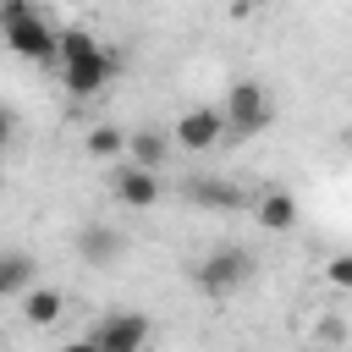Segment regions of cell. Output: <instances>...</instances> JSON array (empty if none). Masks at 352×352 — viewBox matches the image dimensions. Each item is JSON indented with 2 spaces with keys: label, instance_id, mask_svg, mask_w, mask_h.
<instances>
[{
  "label": "cell",
  "instance_id": "obj_1",
  "mask_svg": "<svg viewBox=\"0 0 352 352\" xmlns=\"http://www.w3.org/2000/svg\"><path fill=\"white\" fill-rule=\"evenodd\" d=\"M192 280H198V292L204 297H231V292H242L248 280H253V253L242 248V242H220V248H209L198 264H192Z\"/></svg>",
  "mask_w": 352,
  "mask_h": 352
},
{
  "label": "cell",
  "instance_id": "obj_2",
  "mask_svg": "<svg viewBox=\"0 0 352 352\" xmlns=\"http://www.w3.org/2000/svg\"><path fill=\"white\" fill-rule=\"evenodd\" d=\"M220 116H226V132H231V138H253V132H264V126L275 121V99H270V88H264V82L236 77V82L226 88Z\"/></svg>",
  "mask_w": 352,
  "mask_h": 352
},
{
  "label": "cell",
  "instance_id": "obj_3",
  "mask_svg": "<svg viewBox=\"0 0 352 352\" xmlns=\"http://www.w3.org/2000/svg\"><path fill=\"white\" fill-rule=\"evenodd\" d=\"M148 336H154V324H148V314H138V308H116V314H99V319L88 324L94 352H143Z\"/></svg>",
  "mask_w": 352,
  "mask_h": 352
},
{
  "label": "cell",
  "instance_id": "obj_4",
  "mask_svg": "<svg viewBox=\"0 0 352 352\" xmlns=\"http://www.w3.org/2000/svg\"><path fill=\"white\" fill-rule=\"evenodd\" d=\"M220 138H226V116H220L214 104H192V110H182L176 126H170V143L187 148V154H209Z\"/></svg>",
  "mask_w": 352,
  "mask_h": 352
},
{
  "label": "cell",
  "instance_id": "obj_5",
  "mask_svg": "<svg viewBox=\"0 0 352 352\" xmlns=\"http://www.w3.org/2000/svg\"><path fill=\"white\" fill-rule=\"evenodd\" d=\"M6 50L22 55V60H60V28H50L44 11H38L33 22H22V28L6 33Z\"/></svg>",
  "mask_w": 352,
  "mask_h": 352
},
{
  "label": "cell",
  "instance_id": "obj_6",
  "mask_svg": "<svg viewBox=\"0 0 352 352\" xmlns=\"http://www.w3.org/2000/svg\"><path fill=\"white\" fill-rule=\"evenodd\" d=\"M77 253H82L88 270H110V264L126 253V236H121L116 226H104V220H88V226L77 231Z\"/></svg>",
  "mask_w": 352,
  "mask_h": 352
},
{
  "label": "cell",
  "instance_id": "obj_7",
  "mask_svg": "<svg viewBox=\"0 0 352 352\" xmlns=\"http://www.w3.org/2000/svg\"><path fill=\"white\" fill-rule=\"evenodd\" d=\"M110 77H116V55H110V50H99V55H88V60H77V66L60 72V82H66L72 99H94Z\"/></svg>",
  "mask_w": 352,
  "mask_h": 352
},
{
  "label": "cell",
  "instance_id": "obj_8",
  "mask_svg": "<svg viewBox=\"0 0 352 352\" xmlns=\"http://www.w3.org/2000/svg\"><path fill=\"white\" fill-rule=\"evenodd\" d=\"M126 160H132V170H160L165 160H170V132H160V126H132L126 132Z\"/></svg>",
  "mask_w": 352,
  "mask_h": 352
},
{
  "label": "cell",
  "instance_id": "obj_9",
  "mask_svg": "<svg viewBox=\"0 0 352 352\" xmlns=\"http://www.w3.org/2000/svg\"><path fill=\"white\" fill-rule=\"evenodd\" d=\"M187 204H198V209H242L248 198H242V187L236 182H226V176H187Z\"/></svg>",
  "mask_w": 352,
  "mask_h": 352
},
{
  "label": "cell",
  "instance_id": "obj_10",
  "mask_svg": "<svg viewBox=\"0 0 352 352\" xmlns=\"http://www.w3.org/2000/svg\"><path fill=\"white\" fill-rule=\"evenodd\" d=\"M116 198L126 204V209H154L160 204V176H148V170H116Z\"/></svg>",
  "mask_w": 352,
  "mask_h": 352
},
{
  "label": "cell",
  "instance_id": "obj_11",
  "mask_svg": "<svg viewBox=\"0 0 352 352\" xmlns=\"http://www.w3.org/2000/svg\"><path fill=\"white\" fill-rule=\"evenodd\" d=\"M253 214H258V226L264 231H292L297 226V198L292 192H280V187H270V192H258V204H253Z\"/></svg>",
  "mask_w": 352,
  "mask_h": 352
},
{
  "label": "cell",
  "instance_id": "obj_12",
  "mask_svg": "<svg viewBox=\"0 0 352 352\" xmlns=\"http://www.w3.org/2000/svg\"><path fill=\"white\" fill-rule=\"evenodd\" d=\"M60 314H66V292H55V286H33V292L22 297V319H28L33 330L55 324Z\"/></svg>",
  "mask_w": 352,
  "mask_h": 352
},
{
  "label": "cell",
  "instance_id": "obj_13",
  "mask_svg": "<svg viewBox=\"0 0 352 352\" xmlns=\"http://www.w3.org/2000/svg\"><path fill=\"white\" fill-rule=\"evenodd\" d=\"M33 253H0V297H28L33 292Z\"/></svg>",
  "mask_w": 352,
  "mask_h": 352
},
{
  "label": "cell",
  "instance_id": "obj_14",
  "mask_svg": "<svg viewBox=\"0 0 352 352\" xmlns=\"http://www.w3.org/2000/svg\"><path fill=\"white\" fill-rule=\"evenodd\" d=\"M104 44L88 33V28H60V72L66 66H77V60H88V55H99Z\"/></svg>",
  "mask_w": 352,
  "mask_h": 352
},
{
  "label": "cell",
  "instance_id": "obj_15",
  "mask_svg": "<svg viewBox=\"0 0 352 352\" xmlns=\"http://www.w3.org/2000/svg\"><path fill=\"white\" fill-rule=\"evenodd\" d=\"M82 148H88L94 160H116V154H126V132H121V126H110V121H99V126H88Z\"/></svg>",
  "mask_w": 352,
  "mask_h": 352
},
{
  "label": "cell",
  "instance_id": "obj_16",
  "mask_svg": "<svg viewBox=\"0 0 352 352\" xmlns=\"http://www.w3.org/2000/svg\"><path fill=\"white\" fill-rule=\"evenodd\" d=\"M38 16V6H28V0H6L0 6V38L11 33V28H22V22H33Z\"/></svg>",
  "mask_w": 352,
  "mask_h": 352
},
{
  "label": "cell",
  "instance_id": "obj_17",
  "mask_svg": "<svg viewBox=\"0 0 352 352\" xmlns=\"http://www.w3.org/2000/svg\"><path fill=\"white\" fill-rule=\"evenodd\" d=\"M324 280H330L336 292H352V253H336V258L324 264Z\"/></svg>",
  "mask_w": 352,
  "mask_h": 352
},
{
  "label": "cell",
  "instance_id": "obj_18",
  "mask_svg": "<svg viewBox=\"0 0 352 352\" xmlns=\"http://www.w3.org/2000/svg\"><path fill=\"white\" fill-rule=\"evenodd\" d=\"M341 336H346V324H341V319L330 314V319L319 324V341H314V346H330V352H336V346H341Z\"/></svg>",
  "mask_w": 352,
  "mask_h": 352
},
{
  "label": "cell",
  "instance_id": "obj_19",
  "mask_svg": "<svg viewBox=\"0 0 352 352\" xmlns=\"http://www.w3.org/2000/svg\"><path fill=\"white\" fill-rule=\"evenodd\" d=\"M11 132H16V110H11V104H0V148L11 143Z\"/></svg>",
  "mask_w": 352,
  "mask_h": 352
},
{
  "label": "cell",
  "instance_id": "obj_20",
  "mask_svg": "<svg viewBox=\"0 0 352 352\" xmlns=\"http://www.w3.org/2000/svg\"><path fill=\"white\" fill-rule=\"evenodd\" d=\"M60 352H94V341H88V336H82V341H66V346H60Z\"/></svg>",
  "mask_w": 352,
  "mask_h": 352
},
{
  "label": "cell",
  "instance_id": "obj_21",
  "mask_svg": "<svg viewBox=\"0 0 352 352\" xmlns=\"http://www.w3.org/2000/svg\"><path fill=\"white\" fill-rule=\"evenodd\" d=\"M302 352H330V346H314V341H308V346H302Z\"/></svg>",
  "mask_w": 352,
  "mask_h": 352
}]
</instances>
